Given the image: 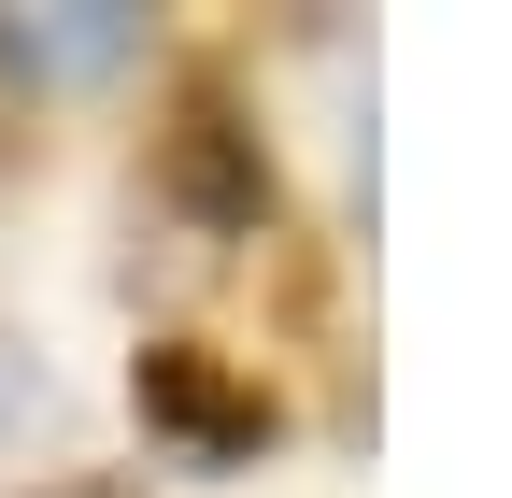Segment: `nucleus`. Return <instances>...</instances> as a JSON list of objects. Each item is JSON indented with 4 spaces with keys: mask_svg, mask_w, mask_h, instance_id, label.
<instances>
[{
    "mask_svg": "<svg viewBox=\"0 0 512 498\" xmlns=\"http://www.w3.org/2000/svg\"><path fill=\"white\" fill-rule=\"evenodd\" d=\"M128 399H143V427L185 442V456H256L271 442V399H256L214 342H143L128 356Z\"/></svg>",
    "mask_w": 512,
    "mask_h": 498,
    "instance_id": "1",
    "label": "nucleus"
},
{
    "mask_svg": "<svg viewBox=\"0 0 512 498\" xmlns=\"http://www.w3.org/2000/svg\"><path fill=\"white\" fill-rule=\"evenodd\" d=\"M157 185H171L185 214H214V228H256V214H271V157H256V129L228 114L214 72L171 100V129H157Z\"/></svg>",
    "mask_w": 512,
    "mask_h": 498,
    "instance_id": "2",
    "label": "nucleus"
},
{
    "mask_svg": "<svg viewBox=\"0 0 512 498\" xmlns=\"http://www.w3.org/2000/svg\"><path fill=\"white\" fill-rule=\"evenodd\" d=\"M0 43H15V72L43 86H86V72H114L128 43H143V15H114V0H57V15H0Z\"/></svg>",
    "mask_w": 512,
    "mask_h": 498,
    "instance_id": "3",
    "label": "nucleus"
},
{
    "mask_svg": "<svg viewBox=\"0 0 512 498\" xmlns=\"http://www.w3.org/2000/svg\"><path fill=\"white\" fill-rule=\"evenodd\" d=\"M57 498H143V484H57Z\"/></svg>",
    "mask_w": 512,
    "mask_h": 498,
    "instance_id": "4",
    "label": "nucleus"
}]
</instances>
